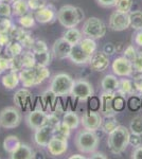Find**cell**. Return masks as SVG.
Segmentation results:
<instances>
[{
	"instance_id": "cell-10",
	"label": "cell",
	"mask_w": 142,
	"mask_h": 159,
	"mask_svg": "<svg viewBox=\"0 0 142 159\" xmlns=\"http://www.w3.org/2000/svg\"><path fill=\"white\" fill-rule=\"evenodd\" d=\"M112 69L115 75L122 76V78L131 76L134 71L133 63L125 56H119L115 58L112 64Z\"/></svg>"
},
{
	"instance_id": "cell-15",
	"label": "cell",
	"mask_w": 142,
	"mask_h": 159,
	"mask_svg": "<svg viewBox=\"0 0 142 159\" xmlns=\"http://www.w3.org/2000/svg\"><path fill=\"white\" fill-rule=\"evenodd\" d=\"M89 67L95 72H102L109 67V56L103 51H95L89 61Z\"/></svg>"
},
{
	"instance_id": "cell-25",
	"label": "cell",
	"mask_w": 142,
	"mask_h": 159,
	"mask_svg": "<svg viewBox=\"0 0 142 159\" xmlns=\"http://www.w3.org/2000/svg\"><path fill=\"white\" fill-rule=\"evenodd\" d=\"M62 37H63L64 39H66L70 45L74 46V45H76V43H79L84 36H83L82 31L76 29V28H69V29H66L65 32L63 33V36Z\"/></svg>"
},
{
	"instance_id": "cell-4",
	"label": "cell",
	"mask_w": 142,
	"mask_h": 159,
	"mask_svg": "<svg viewBox=\"0 0 142 159\" xmlns=\"http://www.w3.org/2000/svg\"><path fill=\"white\" fill-rule=\"evenodd\" d=\"M100 138L95 132L83 129L80 130L74 138V144L77 150L84 154H91L99 148Z\"/></svg>"
},
{
	"instance_id": "cell-1",
	"label": "cell",
	"mask_w": 142,
	"mask_h": 159,
	"mask_svg": "<svg viewBox=\"0 0 142 159\" xmlns=\"http://www.w3.org/2000/svg\"><path fill=\"white\" fill-rule=\"evenodd\" d=\"M95 51H97L95 39L84 36L76 45L72 46L68 58L76 65H86L89 63Z\"/></svg>"
},
{
	"instance_id": "cell-56",
	"label": "cell",
	"mask_w": 142,
	"mask_h": 159,
	"mask_svg": "<svg viewBox=\"0 0 142 159\" xmlns=\"http://www.w3.org/2000/svg\"><path fill=\"white\" fill-rule=\"evenodd\" d=\"M131 157V159H142V144L137 148H134Z\"/></svg>"
},
{
	"instance_id": "cell-64",
	"label": "cell",
	"mask_w": 142,
	"mask_h": 159,
	"mask_svg": "<svg viewBox=\"0 0 142 159\" xmlns=\"http://www.w3.org/2000/svg\"><path fill=\"white\" fill-rule=\"evenodd\" d=\"M0 127H1V126H0Z\"/></svg>"
},
{
	"instance_id": "cell-46",
	"label": "cell",
	"mask_w": 142,
	"mask_h": 159,
	"mask_svg": "<svg viewBox=\"0 0 142 159\" xmlns=\"http://www.w3.org/2000/svg\"><path fill=\"white\" fill-rule=\"evenodd\" d=\"M131 43L133 45L142 49V29L135 30V32L131 35Z\"/></svg>"
},
{
	"instance_id": "cell-3",
	"label": "cell",
	"mask_w": 142,
	"mask_h": 159,
	"mask_svg": "<svg viewBox=\"0 0 142 159\" xmlns=\"http://www.w3.org/2000/svg\"><path fill=\"white\" fill-rule=\"evenodd\" d=\"M85 18L83 10L70 4L63 6L57 11V20L58 22L66 29L76 28L81 21Z\"/></svg>"
},
{
	"instance_id": "cell-13",
	"label": "cell",
	"mask_w": 142,
	"mask_h": 159,
	"mask_svg": "<svg viewBox=\"0 0 142 159\" xmlns=\"http://www.w3.org/2000/svg\"><path fill=\"white\" fill-rule=\"evenodd\" d=\"M25 124L31 129H37L39 127L47 124V114L44 110L37 108L31 110L29 114L25 116Z\"/></svg>"
},
{
	"instance_id": "cell-33",
	"label": "cell",
	"mask_w": 142,
	"mask_h": 159,
	"mask_svg": "<svg viewBox=\"0 0 142 159\" xmlns=\"http://www.w3.org/2000/svg\"><path fill=\"white\" fill-rule=\"evenodd\" d=\"M34 70L36 75V85L42 84L44 81H46L50 76V71H49L48 67H45V66L35 65Z\"/></svg>"
},
{
	"instance_id": "cell-2",
	"label": "cell",
	"mask_w": 142,
	"mask_h": 159,
	"mask_svg": "<svg viewBox=\"0 0 142 159\" xmlns=\"http://www.w3.org/2000/svg\"><path fill=\"white\" fill-rule=\"evenodd\" d=\"M130 129L123 125H118L112 133L108 134L107 145L112 154L119 155L127 148L130 140Z\"/></svg>"
},
{
	"instance_id": "cell-39",
	"label": "cell",
	"mask_w": 142,
	"mask_h": 159,
	"mask_svg": "<svg viewBox=\"0 0 142 159\" xmlns=\"http://www.w3.org/2000/svg\"><path fill=\"white\" fill-rule=\"evenodd\" d=\"M22 69H24V65H22L21 55L10 57V66H9L10 71H13V72H19V71L22 70Z\"/></svg>"
},
{
	"instance_id": "cell-28",
	"label": "cell",
	"mask_w": 142,
	"mask_h": 159,
	"mask_svg": "<svg viewBox=\"0 0 142 159\" xmlns=\"http://www.w3.org/2000/svg\"><path fill=\"white\" fill-rule=\"evenodd\" d=\"M11 7L12 15H15V16H22V15L29 13L30 10L27 0H15L11 3Z\"/></svg>"
},
{
	"instance_id": "cell-43",
	"label": "cell",
	"mask_w": 142,
	"mask_h": 159,
	"mask_svg": "<svg viewBox=\"0 0 142 159\" xmlns=\"http://www.w3.org/2000/svg\"><path fill=\"white\" fill-rule=\"evenodd\" d=\"M27 2L30 10L33 11H37L47 4V0H27Z\"/></svg>"
},
{
	"instance_id": "cell-50",
	"label": "cell",
	"mask_w": 142,
	"mask_h": 159,
	"mask_svg": "<svg viewBox=\"0 0 142 159\" xmlns=\"http://www.w3.org/2000/svg\"><path fill=\"white\" fill-rule=\"evenodd\" d=\"M102 51L105 53V54H107L108 56H112L117 52V50H116V45H113L112 43H106L104 46H103Z\"/></svg>"
},
{
	"instance_id": "cell-37",
	"label": "cell",
	"mask_w": 142,
	"mask_h": 159,
	"mask_svg": "<svg viewBox=\"0 0 142 159\" xmlns=\"http://www.w3.org/2000/svg\"><path fill=\"white\" fill-rule=\"evenodd\" d=\"M131 133L142 136V116H136L130 123Z\"/></svg>"
},
{
	"instance_id": "cell-32",
	"label": "cell",
	"mask_w": 142,
	"mask_h": 159,
	"mask_svg": "<svg viewBox=\"0 0 142 159\" xmlns=\"http://www.w3.org/2000/svg\"><path fill=\"white\" fill-rule=\"evenodd\" d=\"M36 65L45 66L48 67L51 64V58H52V53L50 51H45V52H34Z\"/></svg>"
},
{
	"instance_id": "cell-9",
	"label": "cell",
	"mask_w": 142,
	"mask_h": 159,
	"mask_svg": "<svg viewBox=\"0 0 142 159\" xmlns=\"http://www.w3.org/2000/svg\"><path fill=\"white\" fill-rule=\"evenodd\" d=\"M102 114L94 111V110L86 111L81 117V125L83 126V129L91 130V132H97L98 129H100L101 125H102Z\"/></svg>"
},
{
	"instance_id": "cell-54",
	"label": "cell",
	"mask_w": 142,
	"mask_h": 159,
	"mask_svg": "<svg viewBox=\"0 0 142 159\" xmlns=\"http://www.w3.org/2000/svg\"><path fill=\"white\" fill-rule=\"evenodd\" d=\"M59 122H61V120L58 119L57 116H55V114L47 115V124L54 127L55 125H57V123H59Z\"/></svg>"
},
{
	"instance_id": "cell-53",
	"label": "cell",
	"mask_w": 142,
	"mask_h": 159,
	"mask_svg": "<svg viewBox=\"0 0 142 159\" xmlns=\"http://www.w3.org/2000/svg\"><path fill=\"white\" fill-rule=\"evenodd\" d=\"M10 66V57H3L0 56V74L6 72L7 70H9Z\"/></svg>"
},
{
	"instance_id": "cell-59",
	"label": "cell",
	"mask_w": 142,
	"mask_h": 159,
	"mask_svg": "<svg viewBox=\"0 0 142 159\" xmlns=\"http://www.w3.org/2000/svg\"><path fill=\"white\" fill-rule=\"evenodd\" d=\"M86 157L83 155H80V154H74V155H71L69 159H85Z\"/></svg>"
},
{
	"instance_id": "cell-34",
	"label": "cell",
	"mask_w": 142,
	"mask_h": 159,
	"mask_svg": "<svg viewBox=\"0 0 142 159\" xmlns=\"http://www.w3.org/2000/svg\"><path fill=\"white\" fill-rule=\"evenodd\" d=\"M21 60H22V65H24V68H32L36 65L35 61V56H34V52L32 50L28 49L27 51L22 52L21 54Z\"/></svg>"
},
{
	"instance_id": "cell-11",
	"label": "cell",
	"mask_w": 142,
	"mask_h": 159,
	"mask_svg": "<svg viewBox=\"0 0 142 159\" xmlns=\"http://www.w3.org/2000/svg\"><path fill=\"white\" fill-rule=\"evenodd\" d=\"M46 148H47L50 155L54 156V157H58V156L64 155L67 152V150H68V141H67V138L53 135V137L50 139Z\"/></svg>"
},
{
	"instance_id": "cell-62",
	"label": "cell",
	"mask_w": 142,
	"mask_h": 159,
	"mask_svg": "<svg viewBox=\"0 0 142 159\" xmlns=\"http://www.w3.org/2000/svg\"><path fill=\"white\" fill-rule=\"evenodd\" d=\"M141 105H142V102H141Z\"/></svg>"
},
{
	"instance_id": "cell-21",
	"label": "cell",
	"mask_w": 142,
	"mask_h": 159,
	"mask_svg": "<svg viewBox=\"0 0 142 159\" xmlns=\"http://www.w3.org/2000/svg\"><path fill=\"white\" fill-rule=\"evenodd\" d=\"M11 159H33L35 158V152L30 145L25 143H20V145L12 154H10Z\"/></svg>"
},
{
	"instance_id": "cell-18",
	"label": "cell",
	"mask_w": 142,
	"mask_h": 159,
	"mask_svg": "<svg viewBox=\"0 0 142 159\" xmlns=\"http://www.w3.org/2000/svg\"><path fill=\"white\" fill-rule=\"evenodd\" d=\"M116 93H108V92L103 91L100 96V112L104 117L106 116H116L118 111L113 108L112 101L113 97Z\"/></svg>"
},
{
	"instance_id": "cell-36",
	"label": "cell",
	"mask_w": 142,
	"mask_h": 159,
	"mask_svg": "<svg viewBox=\"0 0 142 159\" xmlns=\"http://www.w3.org/2000/svg\"><path fill=\"white\" fill-rule=\"evenodd\" d=\"M71 129L66 125L63 121H61L57 123V125L54 126V135L59 136V137H64V138H68L70 136Z\"/></svg>"
},
{
	"instance_id": "cell-30",
	"label": "cell",
	"mask_w": 142,
	"mask_h": 159,
	"mask_svg": "<svg viewBox=\"0 0 142 159\" xmlns=\"http://www.w3.org/2000/svg\"><path fill=\"white\" fill-rule=\"evenodd\" d=\"M20 140L18 139V137L14 135H10L7 136L6 139L3 140V150L7 153L12 154L16 148L20 145Z\"/></svg>"
},
{
	"instance_id": "cell-52",
	"label": "cell",
	"mask_w": 142,
	"mask_h": 159,
	"mask_svg": "<svg viewBox=\"0 0 142 159\" xmlns=\"http://www.w3.org/2000/svg\"><path fill=\"white\" fill-rule=\"evenodd\" d=\"M95 2H97L98 6L102 7H113L117 4L118 0H95Z\"/></svg>"
},
{
	"instance_id": "cell-38",
	"label": "cell",
	"mask_w": 142,
	"mask_h": 159,
	"mask_svg": "<svg viewBox=\"0 0 142 159\" xmlns=\"http://www.w3.org/2000/svg\"><path fill=\"white\" fill-rule=\"evenodd\" d=\"M133 3H134L133 0H118L117 4L115 6L116 11L128 14V13L131 11Z\"/></svg>"
},
{
	"instance_id": "cell-35",
	"label": "cell",
	"mask_w": 142,
	"mask_h": 159,
	"mask_svg": "<svg viewBox=\"0 0 142 159\" xmlns=\"http://www.w3.org/2000/svg\"><path fill=\"white\" fill-rule=\"evenodd\" d=\"M35 21L36 19L34 15L30 14V13H27V14L22 15V16H19V18H18L19 25L22 28H25V29H31V28H33L35 25Z\"/></svg>"
},
{
	"instance_id": "cell-47",
	"label": "cell",
	"mask_w": 142,
	"mask_h": 159,
	"mask_svg": "<svg viewBox=\"0 0 142 159\" xmlns=\"http://www.w3.org/2000/svg\"><path fill=\"white\" fill-rule=\"evenodd\" d=\"M137 51H138V50L134 47V45H128L127 47L123 50V56H125V57L128 58L131 61H133L134 58H135L136 54H137Z\"/></svg>"
},
{
	"instance_id": "cell-12",
	"label": "cell",
	"mask_w": 142,
	"mask_h": 159,
	"mask_svg": "<svg viewBox=\"0 0 142 159\" xmlns=\"http://www.w3.org/2000/svg\"><path fill=\"white\" fill-rule=\"evenodd\" d=\"M108 27L112 31H117V32L128 29L130 28V16L125 13L115 11L109 17Z\"/></svg>"
},
{
	"instance_id": "cell-61",
	"label": "cell",
	"mask_w": 142,
	"mask_h": 159,
	"mask_svg": "<svg viewBox=\"0 0 142 159\" xmlns=\"http://www.w3.org/2000/svg\"><path fill=\"white\" fill-rule=\"evenodd\" d=\"M1 2H4V1H3V0H0V3H1Z\"/></svg>"
},
{
	"instance_id": "cell-14",
	"label": "cell",
	"mask_w": 142,
	"mask_h": 159,
	"mask_svg": "<svg viewBox=\"0 0 142 159\" xmlns=\"http://www.w3.org/2000/svg\"><path fill=\"white\" fill-rule=\"evenodd\" d=\"M34 17L36 21L39 22V24H51V22L55 21V19L57 18V11H56L54 6L47 3L42 9L35 11Z\"/></svg>"
},
{
	"instance_id": "cell-5",
	"label": "cell",
	"mask_w": 142,
	"mask_h": 159,
	"mask_svg": "<svg viewBox=\"0 0 142 159\" xmlns=\"http://www.w3.org/2000/svg\"><path fill=\"white\" fill-rule=\"evenodd\" d=\"M74 80L67 73H57L53 75L50 83V89L56 97H67L70 96L71 89L73 86Z\"/></svg>"
},
{
	"instance_id": "cell-8",
	"label": "cell",
	"mask_w": 142,
	"mask_h": 159,
	"mask_svg": "<svg viewBox=\"0 0 142 159\" xmlns=\"http://www.w3.org/2000/svg\"><path fill=\"white\" fill-rule=\"evenodd\" d=\"M94 94V86L91 85L90 82L83 79L74 81L70 93L72 98L77 99L80 101H85V100L89 98H92Z\"/></svg>"
},
{
	"instance_id": "cell-40",
	"label": "cell",
	"mask_w": 142,
	"mask_h": 159,
	"mask_svg": "<svg viewBox=\"0 0 142 159\" xmlns=\"http://www.w3.org/2000/svg\"><path fill=\"white\" fill-rule=\"evenodd\" d=\"M18 42H20V43H21L22 47H24L25 49L31 50V49H32V47H33V45H34V43H35V39L33 38L32 35H31V33L25 32V34L22 35L21 38H20Z\"/></svg>"
},
{
	"instance_id": "cell-23",
	"label": "cell",
	"mask_w": 142,
	"mask_h": 159,
	"mask_svg": "<svg viewBox=\"0 0 142 159\" xmlns=\"http://www.w3.org/2000/svg\"><path fill=\"white\" fill-rule=\"evenodd\" d=\"M20 83L19 80V74L18 72H13L10 71L9 73L4 74L1 79V84L3 85V87L7 90H13L18 86V84Z\"/></svg>"
},
{
	"instance_id": "cell-22",
	"label": "cell",
	"mask_w": 142,
	"mask_h": 159,
	"mask_svg": "<svg viewBox=\"0 0 142 159\" xmlns=\"http://www.w3.org/2000/svg\"><path fill=\"white\" fill-rule=\"evenodd\" d=\"M101 87L105 92L117 93L119 88V80L113 74H106L101 81Z\"/></svg>"
},
{
	"instance_id": "cell-6",
	"label": "cell",
	"mask_w": 142,
	"mask_h": 159,
	"mask_svg": "<svg viewBox=\"0 0 142 159\" xmlns=\"http://www.w3.org/2000/svg\"><path fill=\"white\" fill-rule=\"evenodd\" d=\"M81 31L83 33V36L97 40L105 36L107 27L102 19L98 17H89L84 21Z\"/></svg>"
},
{
	"instance_id": "cell-24",
	"label": "cell",
	"mask_w": 142,
	"mask_h": 159,
	"mask_svg": "<svg viewBox=\"0 0 142 159\" xmlns=\"http://www.w3.org/2000/svg\"><path fill=\"white\" fill-rule=\"evenodd\" d=\"M22 52H24V47L20 42L16 39H11L4 48V53L7 57H14V56L20 55Z\"/></svg>"
},
{
	"instance_id": "cell-45",
	"label": "cell",
	"mask_w": 142,
	"mask_h": 159,
	"mask_svg": "<svg viewBox=\"0 0 142 159\" xmlns=\"http://www.w3.org/2000/svg\"><path fill=\"white\" fill-rule=\"evenodd\" d=\"M12 15V7L9 2L0 3V17H10Z\"/></svg>"
},
{
	"instance_id": "cell-55",
	"label": "cell",
	"mask_w": 142,
	"mask_h": 159,
	"mask_svg": "<svg viewBox=\"0 0 142 159\" xmlns=\"http://www.w3.org/2000/svg\"><path fill=\"white\" fill-rule=\"evenodd\" d=\"M140 106H141L140 99L137 98V97H133V98H131V100H130V108L131 110H137Z\"/></svg>"
},
{
	"instance_id": "cell-49",
	"label": "cell",
	"mask_w": 142,
	"mask_h": 159,
	"mask_svg": "<svg viewBox=\"0 0 142 159\" xmlns=\"http://www.w3.org/2000/svg\"><path fill=\"white\" fill-rule=\"evenodd\" d=\"M128 144H131L133 148H137L139 145L142 144V139H141V135H137L131 133L130 135V140H128Z\"/></svg>"
},
{
	"instance_id": "cell-42",
	"label": "cell",
	"mask_w": 142,
	"mask_h": 159,
	"mask_svg": "<svg viewBox=\"0 0 142 159\" xmlns=\"http://www.w3.org/2000/svg\"><path fill=\"white\" fill-rule=\"evenodd\" d=\"M131 63H133L134 71L142 73V51H137V54Z\"/></svg>"
},
{
	"instance_id": "cell-26",
	"label": "cell",
	"mask_w": 142,
	"mask_h": 159,
	"mask_svg": "<svg viewBox=\"0 0 142 159\" xmlns=\"http://www.w3.org/2000/svg\"><path fill=\"white\" fill-rule=\"evenodd\" d=\"M134 90H135V88H134L133 81H131L128 79L119 80V88L117 91L118 94L125 98L126 96H133Z\"/></svg>"
},
{
	"instance_id": "cell-44",
	"label": "cell",
	"mask_w": 142,
	"mask_h": 159,
	"mask_svg": "<svg viewBox=\"0 0 142 159\" xmlns=\"http://www.w3.org/2000/svg\"><path fill=\"white\" fill-rule=\"evenodd\" d=\"M33 52H45V51H48L49 48L44 40H40V39H36L34 45H33L32 49Z\"/></svg>"
},
{
	"instance_id": "cell-20",
	"label": "cell",
	"mask_w": 142,
	"mask_h": 159,
	"mask_svg": "<svg viewBox=\"0 0 142 159\" xmlns=\"http://www.w3.org/2000/svg\"><path fill=\"white\" fill-rule=\"evenodd\" d=\"M18 74H19L20 83L22 84L24 87L30 88V87L36 86V75H35L34 67L24 68L22 70H20L18 72Z\"/></svg>"
},
{
	"instance_id": "cell-31",
	"label": "cell",
	"mask_w": 142,
	"mask_h": 159,
	"mask_svg": "<svg viewBox=\"0 0 142 159\" xmlns=\"http://www.w3.org/2000/svg\"><path fill=\"white\" fill-rule=\"evenodd\" d=\"M130 16V27L134 30L142 29V11H131L128 13Z\"/></svg>"
},
{
	"instance_id": "cell-7",
	"label": "cell",
	"mask_w": 142,
	"mask_h": 159,
	"mask_svg": "<svg viewBox=\"0 0 142 159\" xmlns=\"http://www.w3.org/2000/svg\"><path fill=\"white\" fill-rule=\"evenodd\" d=\"M21 119V114L13 106H7L0 111V126L3 129H15L20 124Z\"/></svg>"
},
{
	"instance_id": "cell-27",
	"label": "cell",
	"mask_w": 142,
	"mask_h": 159,
	"mask_svg": "<svg viewBox=\"0 0 142 159\" xmlns=\"http://www.w3.org/2000/svg\"><path fill=\"white\" fill-rule=\"evenodd\" d=\"M62 121L65 123L66 125H68L71 129H76L81 124V117H79V115L76 112L70 110V111H66L64 114Z\"/></svg>"
},
{
	"instance_id": "cell-48",
	"label": "cell",
	"mask_w": 142,
	"mask_h": 159,
	"mask_svg": "<svg viewBox=\"0 0 142 159\" xmlns=\"http://www.w3.org/2000/svg\"><path fill=\"white\" fill-rule=\"evenodd\" d=\"M13 25L14 24L12 22L11 19H9V17H2V18H0V32L9 33V31L12 28Z\"/></svg>"
},
{
	"instance_id": "cell-57",
	"label": "cell",
	"mask_w": 142,
	"mask_h": 159,
	"mask_svg": "<svg viewBox=\"0 0 142 159\" xmlns=\"http://www.w3.org/2000/svg\"><path fill=\"white\" fill-rule=\"evenodd\" d=\"M11 40V37H10L9 33L7 32H0V45L2 47H6V45Z\"/></svg>"
},
{
	"instance_id": "cell-60",
	"label": "cell",
	"mask_w": 142,
	"mask_h": 159,
	"mask_svg": "<svg viewBox=\"0 0 142 159\" xmlns=\"http://www.w3.org/2000/svg\"><path fill=\"white\" fill-rule=\"evenodd\" d=\"M2 49H3V47H2L1 45H0V53H1V51H2Z\"/></svg>"
},
{
	"instance_id": "cell-16",
	"label": "cell",
	"mask_w": 142,
	"mask_h": 159,
	"mask_svg": "<svg viewBox=\"0 0 142 159\" xmlns=\"http://www.w3.org/2000/svg\"><path fill=\"white\" fill-rule=\"evenodd\" d=\"M72 45L63 37L57 38L52 45V55L57 60H66L69 57Z\"/></svg>"
},
{
	"instance_id": "cell-51",
	"label": "cell",
	"mask_w": 142,
	"mask_h": 159,
	"mask_svg": "<svg viewBox=\"0 0 142 159\" xmlns=\"http://www.w3.org/2000/svg\"><path fill=\"white\" fill-rule=\"evenodd\" d=\"M133 84H134L135 90L142 94V73H139V75L134 78Z\"/></svg>"
},
{
	"instance_id": "cell-63",
	"label": "cell",
	"mask_w": 142,
	"mask_h": 159,
	"mask_svg": "<svg viewBox=\"0 0 142 159\" xmlns=\"http://www.w3.org/2000/svg\"><path fill=\"white\" fill-rule=\"evenodd\" d=\"M13 1H15V0H13Z\"/></svg>"
},
{
	"instance_id": "cell-41",
	"label": "cell",
	"mask_w": 142,
	"mask_h": 159,
	"mask_svg": "<svg viewBox=\"0 0 142 159\" xmlns=\"http://www.w3.org/2000/svg\"><path fill=\"white\" fill-rule=\"evenodd\" d=\"M112 105H113V108L117 110V111H121L125 107V98L120 96V94L116 93L115 97H113Z\"/></svg>"
},
{
	"instance_id": "cell-58",
	"label": "cell",
	"mask_w": 142,
	"mask_h": 159,
	"mask_svg": "<svg viewBox=\"0 0 142 159\" xmlns=\"http://www.w3.org/2000/svg\"><path fill=\"white\" fill-rule=\"evenodd\" d=\"M90 159H107V156L102 152H94L90 154Z\"/></svg>"
},
{
	"instance_id": "cell-19",
	"label": "cell",
	"mask_w": 142,
	"mask_h": 159,
	"mask_svg": "<svg viewBox=\"0 0 142 159\" xmlns=\"http://www.w3.org/2000/svg\"><path fill=\"white\" fill-rule=\"evenodd\" d=\"M31 100H32V92L27 87L17 90L13 98L14 104L21 109H27V106L31 103Z\"/></svg>"
},
{
	"instance_id": "cell-29",
	"label": "cell",
	"mask_w": 142,
	"mask_h": 159,
	"mask_svg": "<svg viewBox=\"0 0 142 159\" xmlns=\"http://www.w3.org/2000/svg\"><path fill=\"white\" fill-rule=\"evenodd\" d=\"M118 125H120V124H119V121L117 120L116 116H106L103 118L101 129H102L105 134H109V133H112Z\"/></svg>"
},
{
	"instance_id": "cell-17",
	"label": "cell",
	"mask_w": 142,
	"mask_h": 159,
	"mask_svg": "<svg viewBox=\"0 0 142 159\" xmlns=\"http://www.w3.org/2000/svg\"><path fill=\"white\" fill-rule=\"evenodd\" d=\"M54 135V127L49 124H46L39 129H35L34 133V142L38 147L46 148L48 142Z\"/></svg>"
}]
</instances>
